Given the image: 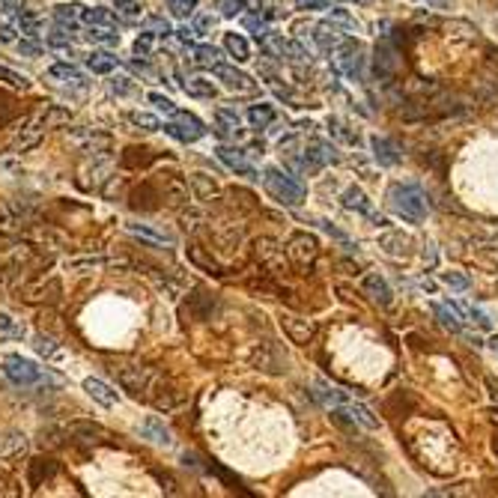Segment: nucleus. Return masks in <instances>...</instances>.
<instances>
[{
    "instance_id": "nucleus-1",
    "label": "nucleus",
    "mask_w": 498,
    "mask_h": 498,
    "mask_svg": "<svg viewBox=\"0 0 498 498\" xmlns=\"http://www.w3.org/2000/svg\"><path fill=\"white\" fill-rule=\"evenodd\" d=\"M388 200H391L394 212L400 218H406V221H412V224H420V221L427 218L430 200H427V194L420 191L418 185H391Z\"/></svg>"
},
{
    "instance_id": "nucleus-2",
    "label": "nucleus",
    "mask_w": 498,
    "mask_h": 498,
    "mask_svg": "<svg viewBox=\"0 0 498 498\" xmlns=\"http://www.w3.org/2000/svg\"><path fill=\"white\" fill-rule=\"evenodd\" d=\"M263 185H265V191H269L272 200H278L281 206H298L305 200V185L293 180L290 173H284L278 168H269L263 173Z\"/></svg>"
},
{
    "instance_id": "nucleus-3",
    "label": "nucleus",
    "mask_w": 498,
    "mask_h": 498,
    "mask_svg": "<svg viewBox=\"0 0 498 498\" xmlns=\"http://www.w3.org/2000/svg\"><path fill=\"white\" fill-rule=\"evenodd\" d=\"M0 370H3L15 385H36V382L45 379L42 367H36L30 358H21V356H0Z\"/></svg>"
},
{
    "instance_id": "nucleus-4",
    "label": "nucleus",
    "mask_w": 498,
    "mask_h": 498,
    "mask_svg": "<svg viewBox=\"0 0 498 498\" xmlns=\"http://www.w3.org/2000/svg\"><path fill=\"white\" fill-rule=\"evenodd\" d=\"M164 131H168L170 138L182 140V143H194V140H200L206 135V126L194 114H182V110H180V114L173 117V123L164 126Z\"/></svg>"
},
{
    "instance_id": "nucleus-5",
    "label": "nucleus",
    "mask_w": 498,
    "mask_h": 498,
    "mask_svg": "<svg viewBox=\"0 0 498 498\" xmlns=\"http://www.w3.org/2000/svg\"><path fill=\"white\" fill-rule=\"evenodd\" d=\"M340 69L349 75L352 81H361V72H364V48H361V42L358 39H343L340 45Z\"/></svg>"
},
{
    "instance_id": "nucleus-6",
    "label": "nucleus",
    "mask_w": 498,
    "mask_h": 498,
    "mask_svg": "<svg viewBox=\"0 0 498 498\" xmlns=\"http://www.w3.org/2000/svg\"><path fill=\"white\" fill-rule=\"evenodd\" d=\"M260 45L272 54V57H278V60H302L305 57V48L298 45V42H293V39H284V36H278V33H265V36L260 39Z\"/></svg>"
},
{
    "instance_id": "nucleus-7",
    "label": "nucleus",
    "mask_w": 498,
    "mask_h": 498,
    "mask_svg": "<svg viewBox=\"0 0 498 498\" xmlns=\"http://www.w3.org/2000/svg\"><path fill=\"white\" fill-rule=\"evenodd\" d=\"M400 66V57H397V48L391 45L388 39L376 42L373 48V69H376V78H391Z\"/></svg>"
},
{
    "instance_id": "nucleus-8",
    "label": "nucleus",
    "mask_w": 498,
    "mask_h": 498,
    "mask_svg": "<svg viewBox=\"0 0 498 498\" xmlns=\"http://www.w3.org/2000/svg\"><path fill=\"white\" fill-rule=\"evenodd\" d=\"M212 72H215V78L227 87V90H236V93H254V90H257V84H254L245 72L233 69V66L218 63V66H212Z\"/></svg>"
},
{
    "instance_id": "nucleus-9",
    "label": "nucleus",
    "mask_w": 498,
    "mask_h": 498,
    "mask_svg": "<svg viewBox=\"0 0 498 498\" xmlns=\"http://www.w3.org/2000/svg\"><path fill=\"white\" fill-rule=\"evenodd\" d=\"M248 152L245 149H233V147H218V159L227 164L230 170H236L239 176H248V180H257V170H254V164L245 159Z\"/></svg>"
},
{
    "instance_id": "nucleus-10",
    "label": "nucleus",
    "mask_w": 498,
    "mask_h": 498,
    "mask_svg": "<svg viewBox=\"0 0 498 498\" xmlns=\"http://www.w3.org/2000/svg\"><path fill=\"white\" fill-rule=\"evenodd\" d=\"M290 257H293V263H298V265H311V263L316 260V239H314V236H305V233L293 236V242H290Z\"/></svg>"
},
{
    "instance_id": "nucleus-11",
    "label": "nucleus",
    "mask_w": 498,
    "mask_h": 498,
    "mask_svg": "<svg viewBox=\"0 0 498 498\" xmlns=\"http://www.w3.org/2000/svg\"><path fill=\"white\" fill-rule=\"evenodd\" d=\"M215 135L221 140H230V138H239V114L230 108H218L215 110Z\"/></svg>"
},
{
    "instance_id": "nucleus-12",
    "label": "nucleus",
    "mask_w": 498,
    "mask_h": 498,
    "mask_svg": "<svg viewBox=\"0 0 498 498\" xmlns=\"http://www.w3.org/2000/svg\"><path fill=\"white\" fill-rule=\"evenodd\" d=\"M140 436L147 441H156V445H170V430L164 427V420L159 415H147L140 424Z\"/></svg>"
},
{
    "instance_id": "nucleus-13",
    "label": "nucleus",
    "mask_w": 498,
    "mask_h": 498,
    "mask_svg": "<svg viewBox=\"0 0 498 498\" xmlns=\"http://www.w3.org/2000/svg\"><path fill=\"white\" fill-rule=\"evenodd\" d=\"M84 391L90 394L96 403H102V406H117L119 403V394L110 388L108 382H102V379H84Z\"/></svg>"
},
{
    "instance_id": "nucleus-14",
    "label": "nucleus",
    "mask_w": 498,
    "mask_h": 498,
    "mask_svg": "<svg viewBox=\"0 0 498 498\" xmlns=\"http://www.w3.org/2000/svg\"><path fill=\"white\" fill-rule=\"evenodd\" d=\"M337 409H340V406H337ZM343 412H346V415H349L352 420H356L358 427H364V430H376V427H379V418H376L364 403H352V400H346V403H343Z\"/></svg>"
},
{
    "instance_id": "nucleus-15",
    "label": "nucleus",
    "mask_w": 498,
    "mask_h": 498,
    "mask_svg": "<svg viewBox=\"0 0 498 498\" xmlns=\"http://www.w3.org/2000/svg\"><path fill=\"white\" fill-rule=\"evenodd\" d=\"M370 147H373V156H376V161L379 164H385V168H394L397 161H400V152H397V147L391 140H385V138H379L376 135L373 140H370Z\"/></svg>"
},
{
    "instance_id": "nucleus-16",
    "label": "nucleus",
    "mask_w": 498,
    "mask_h": 498,
    "mask_svg": "<svg viewBox=\"0 0 498 498\" xmlns=\"http://www.w3.org/2000/svg\"><path fill=\"white\" fill-rule=\"evenodd\" d=\"M314 39H316V45L323 51H335L346 36H340V30L335 24H316L314 27Z\"/></svg>"
},
{
    "instance_id": "nucleus-17",
    "label": "nucleus",
    "mask_w": 498,
    "mask_h": 498,
    "mask_svg": "<svg viewBox=\"0 0 498 498\" xmlns=\"http://www.w3.org/2000/svg\"><path fill=\"white\" fill-rule=\"evenodd\" d=\"M364 290H367L379 305H391L394 302L391 286L385 284V278H379V274H367V278H364Z\"/></svg>"
},
{
    "instance_id": "nucleus-18",
    "label": "nucleus",
    "mask_w": 498,
    "mask_h": 498,
    "mask_svg": "<svg viewBox=\"0 0 498 498\" xmlns=\"http://www.w3.org/2000/svg\"><path fill=\"white\" fill-rule=\"evenodd\" d=\"M343 206H346V209H356V212H361V215H373V206H370V200H367V194H364L358 185H352V188H346V191H343ZM373 218H376V215H373Z\"/></svg>"
},
{
    "instance_id": "nucleus-19",
    "label": "nucleus",
    "mask_w": 498,
    "mask_h": 498,
    "mask_svg": "<svg viewBox=\"0 0 498 498\" xmlns=\"http://www.w3.org/2000/svg\"><path fill=\"white\" fill-rule=\"evenodd\" d=\"M284 328L295 343H307L314 337V325L307 319H298V316H284Z\"/></svg>"
},
{
    "instance_id": "nucleus-20",
    "label": "nucleus",
    "mask_w": 498,
    "mask_h": 498,
    "mask_svg": "<svg viewBox=\"0 0 498 498\" xmlns=\"http://www.w3.org/2000/svg\"><path fill=\"white\" fill-rule=\"evenodd\" d=\"M305 152H307V159H311L314 164H335L337 161V156H335V147H328V143H323V140H311L305 147Z\"/></svg>"
},
{
    "instance_id": "nucleus-21",
    "label": "nucleus",
    "mask_w": 498,
    "mask_h": 498,
    "mask_svg": "<svg viewBox=\"0 0 498 498\" xmlns=\"http://www.w3.org/2000/svg\"><path fill=\"white\" fill-rule=\"evenodd\" d=\"M119 382H123L126 391H131V394L140 397L143 385H147V373H143L140 367H123V370H119Z\"/></svg>"
},
{
    "instance_id": "nucleus-22",
    "label": "nucleus",
    "mask_w": 498,
    "mask_h": 498,
    "mask_svg": "<svg viewBox=\"0 0 498 498\" xmlns=\"http://www.w3.org/2000/svg\"><path fill=\"white\" fill-rule=\"evenodd\" d=\"M224 48H227V54H230V57H233L236 63H245V60L251 57L248 42H245V36H239V33H227V36H224Z\"/></svg>"
},
{
    "instance_id": "nucleus-23",
    "label": "nucleus",
    "mask_w": 498,
    "mask_h": 498,
    "mask_svg": "<svg viewBox=\"0 0 498 498\" xmlns=\"http://www.w3.org/2000/svg\"><path fill=\"white\" fill-rule=\"evenodd\" d=\"M314 400H319V403L328 406V409H337V406L346 403V397H343L340 391H335V388H328V385L319 379V382L314 385Z\"/></svg>"
},
{
    "instance_id": "nucleus-24",
    "label": "nucleus",
    "mask_w": 498,
    "mask_h": 498,
    "mask_svg": "<svg viewBox=\"0 0 498 498\" xmlns=\"http://www.w3.org/2000/svg\"><path fill=\"white\" fill-rule=\"evenodd\" d=\"M272 119H274V108H272V105H254V108L248 110V123L257 129V131L269 129Z\"/></svg>"
},
{
    "instance_id": "nucleus-25",
    "label": "nucleus",
    "mask_w": 498,
    "mask_h": 498,
    "mask_svg": "<svg viewBox=\"0 0 498 498\" xmlns=\"http://www.w3.org/2000/svg\"><path fill=\"white\" fill-rule=\"evenodd\" d=\"M27 331H24V325L18 323V319H13L9 314H3L0 311V340H21Z\"/></svg>"
},
{
    "instance_id": "nucleus-26",
    "label": "nucleus",
    "mask_w": 498,
    "mask_h": 498,
    "mask_svg": "<svg viewBox=\"0 0 498 498\" xmlns=\"http://www.w3.org/2000/svg\"><path fill=\"white\" fill-rule=\"evenodd\" d=\"M433 314L439 316V323H441V325H445L448 331H453V335H460V331H462V323H460V314H457V311H453V307H451V311H448V307H445V305H433Z\"/></svg>"
},
{
    "instance_id": "nucleus-27",
    "label": "nucleus",
    "mask_w": 498,
    "mask_h": 498,
    "mask_svg": "<svg viewBox=\"0 0 498 498\" xmlns=\"http://www.w3.org/2000/svg\"><path fill=\"white\" fill-rule=\"evenodd\" d=\"M182 90H185L188 96H194V98H212V96H215L212 81H206V78H191V81H185V84H182Z\"/></svg>"
},
{
    "instance_id": "nucleus-28",
    "label": "nucleus",
    "mask_w": 498,
    "mask_h": 498,
    "mask_svg": "<svg viewBox=\"0 0 498 498\" xmlns=\"http://www.w3.org/2000/svg\"><path fill=\"white\" fill-rule=\"evenodd\" d=\"M81 18L87 21V24H98V27L117 24L114 13H108V9H102V6H96V9H81Z\"/></svg>"
},
{
    "instance_id": "nucleus-29",
    "label": "nucleus",
    "mask_w": 498,
    "mask_h": 498,
    "mask_svg": "<svg viewBox=\"0 0 498 498\" xmlns=\"http://www.w3.org/2000/svg\"><path fill=\"white\" fill-rule=\"evenodd\" d=\"M48 78L51 81H81V69L72 63H57L48 69Z\"/></svg>"
},
{
    "instance_id": "nucleus-30",
    "label": "nucleus",
    "mask_w": 498,
    "mask_h": 498,
    "mask_svg": "<svg viewBox=\"0 0 498 498\" xmlns=\"http://www.w3.org/2000/svg\"><path fill=\"white\" fill-rule=\"evenodd\" d=\"M87 66H90V72H96V75H110V72H114V66H117V60L108 57V54L93 51L90 57H87Z\"/></svg>"
},
{
    "instance_id": "nucleus-31",
    "label": "nucleus",
    "mask_w": 498,
    "mask_h": 498,
    "mask_svg": "<svg viewBox=\"0 0 498 498\" xmlns=\"http://www.w3.org/2000/svg\"><path fill=\"white\" fill-rule=\"evenodd\" d=\"M54 471H57V466H54L51 460H33L30 462V483L36 486V483H42V478H51Z\"/></svg>"
},
{
    "instance_id": "nucleus-32",
    "label": "nucleus",
    "mask_w": 498,
    "mask_h": 498,
    "mask_svg": "<svg viewBox=\"0 0 498 498\" xmlns=\"http://www.w3.org/2000/svg\"><path fill=\"white\" fill-rule=\"evenodd\" d=\"M218 48L212 45H197L194 48V66H203V69H212V66H218Z\"/></svg>"
},
{
    "instance_id": "nucleus-33",
    "label": "nucleus",
    "mask_w": 498,
    "mask_h": 498,
    "mask_svg": "<svg viewBox=\"0 0 498 498\" xmlns=\"http://www.w3.org/2000/svg\"><path fill=\"white\" fill-rule=\"evenodd\" d=\"M18 24H21V33H27V36L36 39L39 36V15L36 13H18Z\"/></svg>"
},
{
    "instance_id": "nucleus-34",
    "label": "nucleus",
    "mask_w": 498,
    "mask_h": 498,
    "mask_svg": "<svg viewBox=\"0 0 498 498\" xmlns=\"http://www.w3.org/2000/svg\"><path fill=\"white\" fill-rule=\"evenodd\" d=\"M168 9H170V15H176V18H188V15H194L197 0H168Z\"/></svg>"
},
{
    "instance_id": "nucleus-35",
    "label": "nucleus",
    "mask_w": 498,
    "mask_h": 498,
    "mask_svg": "<svg viewBox=\"0 0 498 498\" xmlns=\"http://www.w3.org/2000/svg\"><path fill=\"white\" fill-rule=\"evenodd\" d=\"M78 9H81V6H57V9H54V15H57V21H60L63 27H69V30L75 33V18L81 15Z\"/></svg>"
},
{
    "instance_id": "nucleus-36",
    "label": "nucleus",
    "mask_w": 498,
    "mask_h": 498,
    "mask_svg": "<svg viewBox=\"0 0 498 498\" xmlns=\"http://www.w3.org/2000/svg\"><path fill=\"white\" fill-rule=\"evenodd\" d=\"M143 30H149V33H156V36H170V24L164 21L161 15H149L147 21H143Z\"/></svg>"
},
{
    "instance_id": "nucleus-37",
    "label": "nucleus",
    "mask_w": 498,
    "mask_h": 498,
    "mask_svg": "<svg viewBox=\"0 0 498 498\" xmlns=\"http://www.w3.org/2000/svg\"><path fill=\"white\" fill-rule=\"evenodd\" d=\"M129 119H131V123H135L138 129H147V131H156V129H161V126H159V119L152 117V114H143V110H135V114H131Z\"/></svg>"
},
{
    "instance_id": "nucleus-38",
    "label": "nucleus",
    "mask_w": 498,
    "mask_h": 498,
    "mask_svg": "<svg viewBox=\"0 0 498 498\" xmlns=\"http://www.w3.org/2000/svg\"><path fill=\"white\" fill-rule=\"evenodd\" d=\"M191 185H194L197 197H212V194H215V182H209L203 173H194V176H191Z\"/></svg>"
},
{
    "instance_id": "nucleus-39",
    "label": "nucleus",
    "mask_w": 498,
    "mask_h": 498,
    "mask_svg": "<svg viewBox=\"0 0 498 498\" xmlns=\"http://www.w3.org/2000/svg\"><path fill=\"white\" fill-rule=\"evenodd\" d=\"M147 98H149V102H152V105H156L159 110H164V114H168V117H176V114H180V108H176V105L170 102V98H168V96H161V93H149Z\"/></svg>"
},
{
    "instance_id": "nucleus-40",
    "label": "nucleus",
    "mask_w": 498,
    "mask_h": 498,
    "mask_svg": "<svg viewBox=\"0 0 498 498\" xmlns=\"http://www.w3.org/2000/svg\"><path fill=\"white\" fill-rule=\"evenodd\" d=\"M90 42H102V45H119V33H108V30H90L87 33Z\"/></svg>"
},
{
    "instance_id": "nucleus-41",
    "label": "nucleus",
    "mask_w": 498,
    "mask_h": 498,
    "mask_svg": "<svg viewBox=\"0 0 498 498\" xmlns=\"http://www.w3.org/2000/svg\"><path fill=\"white\" fill-rule=\"evenodd\" d=\"M152 36H156V33H149V30H143L140 36L135 39V54L138 57H147V54L152 51Z\"/></svg>"
},
{
    "instance_id": "nucleus-42",
    "label": "nucleus",
    "mask_w": 498,
    "mask_h": 498,
    "mask_svg": "<svg viewBox=\"0 0 498 498\" xmlns=\"http://www.w3.org/2000/svg\"><path fill=\"white\" fill-rule=\"evenodd\" d=\"M245 27L254 33V36H257V42L265 36V33H269V27H265V18H263V15H260V18H257V15H248V18H245Z\"/></svg>"
},
{
    "instance_id": "nucleus-43",
    "label": "nucleus",
    "mask_w": 498,
    "mask_h": 498,
    "mask_svg": "<svg viewBox=\"0 0 498 498\" xmlns=\"http://www.w3.org/2000/svg\"><path fill=\"white\" fill-rule=\"evenodd\" d=\"M129 230H131V233H138L140 239H147V242H152V245H164V242H170V239H164V236H159V233H152V230H147V227H140V224H129Z\"/></svg>"
},
{
    "instance_id": "nucleus-44",
    "label": "nucleus",
    "mask_w": 498,
    "mask_h": 498,
    "mask_svg": "<svg viewBox=\"0 0 498 498\" xmlns=\"http://www.w3.org/2000/svg\"><path fill=\"white\" fill-rule=\"evenodd\" d=\"M33 349L39 352V356H54V352H57V346H54V340L51 337H45V335H39V337H33Z\"/></svg>"
},
{
    "instance_id": "nucleus-45",
    "label": "nucleus",
    "mask_w": 498,
    "mask_h": 498,
    "mask_svg": "<svg viewBox=\"0 0 498 498\" xmlns=\"http://www.w3.org/2000/svg\"><path fill=\"white\" fill-rule=\"evenodd\" d=\"M242 9H245V0H221V15H227V18L239 15Z\"/></svg>"
},
{
    "instance_id": "nucleus-46",
    "label": "nucleus",
    "mask_w": 498,
    "mask_h": 498,
    "mask_svg": "<svg viewBox=\"0 0 498 498\" xmlns=\"http://www.w3.org/2000/svg\"><path fill=\"white\" fill-rule=\"evenodd\" d=\"M110 90H114L117 96H131L135 93V84H131L129 78H110Z\"/></svg>"
},
{
    "instance_id": "nucleus-47",
    "label": "nucleus",
    "mask_w": 498,
    "mask_h": 498,
    "mask_svg": "<svg viewBox=\"0 0 498 498\" xmlns=\"http://www.w3.org/2000/svg\"><path fill=\"white\" fill-rule=\"evenodd\" d=\"M441 281H445L451 290H466L469 286V278H462V274H457V272H445L441 274Z\"/></svg>"
},
{
    "instance_id": "nucleus-48",
    "label": "nucleus",
    "mask_w": 498,
    "mask_h": 498,
    "mask_svg": "<svg viewBox=\"0 0 498 498\" xmlns=\"http://www.w3.org/2000/svg\"><path fill=\"white\" fill-rule=\"evenodd\" d=\"M331 21H337V24L349 27V30H358V21L352 18L349 13H343V9H335V13H331Z\"/></svg>"
},
{
    "instance_id": "nucleus-49",
    "label": "nucleus",
    "mask_w": 498,
    "mask_h": 498,
    "mask_svg": "<svg viewBox=\"0 0 498 498\" xmlns=\"http://www.w3.org/2000/svg\"><path fill=\"white\" fill-rule=\"evenodd\" d=\"M117 9L123 15H140V3H138V0H117Z\"/></svg>"
},
{
    "instance_id": "nucleus-50",
    "label": "nucleus",
    "mask_w": 498,
    "mask_h": 498,
    "mask_svg": "<svg viewBox=\"0 0 498 498\" xmlns=\"http://www.w3.org/2000/svg\"><path fill=\"white\" fill-rule=\"evenodd\" d=\"M212 27H215V18L212 15H200V18H197L194 33H197V36H206V30H212Z\"/></svg>"
},
{
    "instance_id": "nucleus-51",
    "label": "nucleus",
    "mask_w": 498,
    "mask_h": 498,
    "mask_svg": "<svg viewBox=\"0 0 498 498\" xmlns=\"http://www.w3.org/2000/svg\"><path fill=\"white\" fill-rule=\"evenodd\" d=\"M295 9H328V0H295Z\"/></svg>"
},
{
    "instance_id": "nucleus-52",
    "label": "nucleus",
    "mask_w": 498,
    "mask_h": 498,
    "mask_svg": "<svg viewBox=\"0 0 498 498\" xmlns=\"http://www.w3.org/2000/svg\"><path fill=\"white\" fill-rule=\"evenodd\" d=\"M18 51H21V54H27V57H39V51H42V48H39V45H33V42H27V39H21V42H18Z\"/></svg>"
},
{
    "instance_id": "nucleus-53",
    "label": "nucleus",
    "mask_w": 498,
    "mask_h": 498,
    "mask_svg": "<svg viewBox=\"0 0 498 498\" xmlns=\"http://www.w3.org/2000/svg\"><path fill=\"white\" fill-rule=\"evenodd\" d=\"M0 42H15V30L9 24H0Z\"/></svg>"
},
{
    "instance_id": "nucleus-54",
    "label": "nucleus",
    "mask_w": 498,
    "mask_h": 498,
    "mask_svg": "<svg viewBox=\"0 0 498 498\" xmlns=\"http://www.w3.org/2000/svg\"><path fill=\"white\" fill-rule=\"evenodd\" d=\"M319 227H323V230H325V233H331V236H335V239H340V242H346V236H343V233H340V230H335V227H331V224H328V221H319Z\"/></svg>"
},
{
    "instance_id": "nucleus-55",
    "label": "nucleus",
    "mask_w": 498,
    "mask_h": 498,
    "mask_svg": "<svg viewBox=\"0 0 498 498\" xmlns=\"http://www.w3.org/2000/svg\"><path fill=\"white\" fill-rule=\"evenodd\" d=\"M191 33H194V30L182 27V30H176V36H180V42H185V45H188V42H191Z\"/></svg>"
},
{
    "instance_id": "nucleus-56",
    "label": "nucleus",
    "mask_w": 498,
    "mask_h": 498,
    "mask_svg": "<svg viewBox=\"0 0 498 498\" xmlns=\"http://www.w3.org/2000/svg\"><path fill=\"white\" fill-rule=\"evenodd\" d=\"M492 448H495V453H498V433H495V441H492Z\"/></svg>"
},
{
    "instance_id": "nucleus-57",
    "label": "nucleus",
    "mask_w": 498,
    "mask_h": 498,
    "mask_svg": "<svg viewBox=\"0 0 498 498\" xmlns=\"http://www.w3.org/2000/svg\"><path fill=\"white\" fill-rule=\"evenodd\" d=\"M492 346H495V349H498V335H495V337H492Z\"/></svg>"
},
{
    "instance_id": "nucleus-58",
    "label": "nucleus",
    "mask_w": 498,
    "mask_h": 498,
    "mask_svg": "<svg viewBox=\"0 0 498 498\" xmlns=\"http://www.w3.org/2000/svg\"><path fill=\"white\" fill-rule=\"evenodd\" d=\"M358 3H373V0H358Z\"/></svg>"
},
{
    "instance_id": "nucleus-59",
    "label": "nucleus",
    "mask_w": 498,
    "mask_h": 498,
    "mask_svg": "<svg viewBox=\"0 0 498 498\" xmlns=\"http://www.w3.org/2000/svg\"><path fill=\"white\" fill-rule=\"evenodd\" d=\"M6 3H15V0H6Z\"/></svg>"
}]
</instances>
